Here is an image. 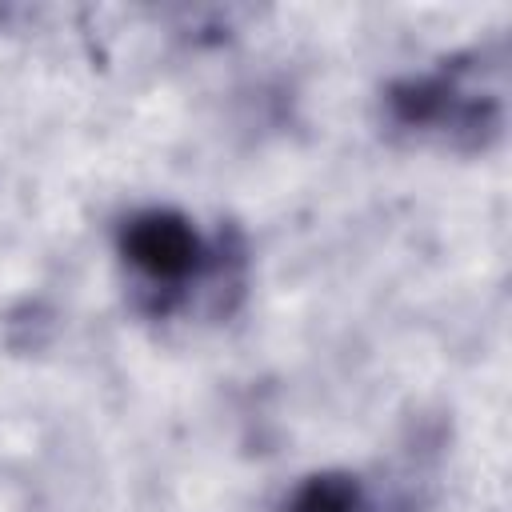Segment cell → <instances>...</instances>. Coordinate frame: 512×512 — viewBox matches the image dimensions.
Segmentation results:
<instances>
[{
  "mask_svg": "<svg viewBox=\"0 0 512 512\" xmlns=\"http://www.w3.org/2000/svg\"><path fill=\"white\" fill-rule=\"evenodd\" d=\"M300 512H348V488L344 484H312L300 500Z\"/></svg>",
  "mask_w": 512,
  "mask_h": 512,
  "instance_id": "cell-2",
  "label": "cell"
},
{
  "mask_svg": "<svg viewBox=\"0 0 512 512\" xmlns=\"http://www.w3.org/2000/svg\"><path fill=\"white\" fill-rule=\"evenodd\" d=\"M128 252L152 276H180L196 260V236L172 216H148L128 232Z\"/></svg>",
  "mask_w": 512,
  "mask_h": 512,
  "instance_id": "cell-1",
  "label": "cell"
}]
</instances>
